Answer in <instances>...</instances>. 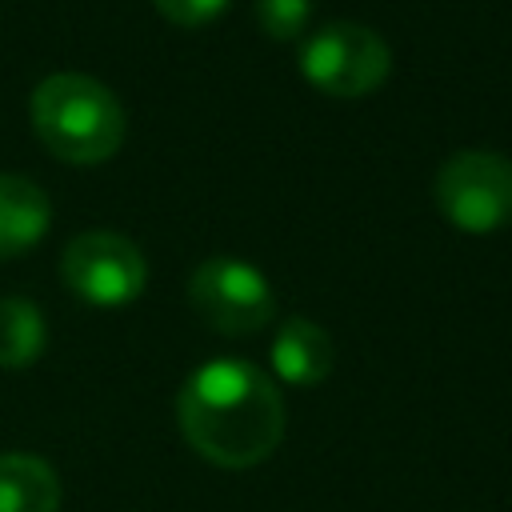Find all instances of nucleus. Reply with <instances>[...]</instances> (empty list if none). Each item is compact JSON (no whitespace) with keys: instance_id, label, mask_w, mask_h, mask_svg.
Instances as JSON below:
<instances>
[{"instance_id":"obj_1","label":"nucleus","mask_w":512,"mask_h":512,"mask_svg":"<svg viewBox=\"0 0 512 512\" xmlns=\"http://www.w3.org/2000/svg\"><path fill=\"white\" fill-rule=\"evenodd\" d=\"M284 396L252 360H208L176 392V424L196 456L244 472L264 464L284 440Z\"/></svg>"},{"instance_id":"obj_2","label":"nucleus","mask_w":512,"mask_h":512,"mask_svg":"<svg viewBox=\"0 0 512 512\" xmlns=\"http://www.w3.org/2000/svg\"><path fill=\"white\" fill-rule=\"evenodd\" d=\"M32 128L68 164H100L124 140L120 96L88 72H52L32 88Z\"/></svg>"},{"instance_id":"obj_3","label":"nucleus","mask_w":512,"mask_h":512,"mask_svg":"<svg viewBox=\"0 0 512 512\" xmlns=\"http://www.w3.org/2000/svg\"><path fill=\"white\" fill-rule=\"evenodd\" d=\"M432 196L460 232L508 228L512 224V160L488 148H460L436 168Z\"/></svg>"},{"instance_id":"obj_4","label":"nucleus","mask_w":512,"mask_h":512,"mask_svg":"<svg viewBox=\"0 0 512 512\" xmlns=\"http://www.w3.org/2000/svg\"><path fill=\"white\" fill-rule=\"evenodd\" d=\"M392 68L388 40L356 20H332L316 28L300 48V72L328 96H368Z\"/></svg>"},{"instance_id":"obj_5","label":"nucleus","mask_w":512,"mask_h":512,"mask_svg":"<svg viewBox=\"0 0 512 512\" xmlns=\"http://www.w3.org/2000/svg\"><path fill=\"white\" fill-rule=\"evenodd\" d=\"M60 272H64V284L96 308L132 304L148 284V260L140 244L112 228L76 232L64 244Z\"/></svg>"},{"instance_id":"obj_6","label":"nucleus","mask_w":512,"mask_h":512,"mask_svg":"<svg viewBox=\"0 0 512 512\" xmlns=\"http://www.w3.org/2000/svg\"><path fill=\"white\" fill-rule=\"evenodd\" d=\"M196 316L224 336H252L276 312V292L260 268L236 256H208L188 276Z\"/></svg>"},{"instance_id":"obj_7","label":"nucleus","mask_w":512,"mask_h":512,"mask_svg":"<svg viewBox=\"0 0 512 512\" xmlns=\"http://www.w3.org/2000/svg\"><path fill=\"white\" fill-rule=\"evenodd\" d=\"M332 368H336V344H332L328 328H320L308 316L280 320V328L272 336V372L284 384L312 388V384L328 380Z\"/></svg>"},{"instance_id":"obj_8","label":"nucleus","mask_w":512,"mask_h":512,"mask_svg":"<svg viewBox=\"0 0 512 512\" xmlns=\"http://www.w3.org/2000/svg\"><path fill=\"white\" fill-rule=\"evenodd\" d=\"M52 224V200L48 192L20 176V172H0V260L32 248Z\"/></svg>"},{"instance_id":"obj_9","label":"nucleus","mask_w":512,"mask_h":512,"mask_svg":"<svg viewBox=\"0 0 512 512\" xmlns=\"http://www.w3.org/2000/svg\"><path fill=\"white\" fill-rule=\"evenodd\" d=\"M60 476L36 452H0V512H60Z\"/></svg>"},{"instance_id":"obj_10","label":"nucleus","mask_w":512,"mask_h":512,"mask_svg":"<svg viewBox=\"0 0 512 512\" xmlns=\"http://www.w3.org/2000/svg\"><path fill=\"white\" fill-rule=\"evenodd\" d=\"M48 344V324L28 296H0V368H28Z\"/></svg>"},{"instance_id":"obj_11","label":"nucleus","mask_w":512,"mask_h":512,"mask_svg":"<svg viewBox=\"0 0 512 512\" xmlns=\"http://www.w3.org/2000/svg\"><path fill=\"white\" fill-rule=\"evenodd\" d=\"M308 16H312V0H256V20L276 40L300 36Z\"/></svg>"},{"instance_id":"obj_12","label":"nucleus","mask_w":512,"mask_h":512,"mask_svg":"<svg viewBox=\"0 0 512 512\" xmlns=\"http://www.w3.org/2000/svg\"><path fill=\"white\" fill-rule=\"evenodd\" d=\"M224 4H228V0H156V8H160L172 24H184V28L212 20Z\"/></svg>"}]
</instances>
